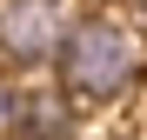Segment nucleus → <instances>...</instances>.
Masks as SVG:
<instances>
[{
  "label": "nucleus",
  "instance_id": "5",
  "mask_svg": "<svg viewBox=\"0 0 147 140\" xmlns=\"http://www.w3.org/2000/svg\"><path fill=\"white\" fill-rule=\"evenodd\" d=\"M134 13H140V27H147V0H134Z\"/></svg>",
  "mask_w": 147,
  "mask_h": 140
},
{
  "label": "nucleus",
  "instance_id": "2",
  "mask_svg": "<svg viewBox=\"0 0 147 140\" xmlns=\"http://www.w3.org/2000/svg\"><path fill=\"white\" fill-rule=\"evenodd\" d=\"M60 33H67L60 0H0V60L27 67V74L34 67H54Z\"/></svg>",
  "mask_w": 147,
  "mask_h": 140
},
{
  "label": "nucleus",
  "instance_id": "1",
  "mask_svg": "<svg viewBox=\"0 0 147 140\" xmlns=\"http://www.w3.org/2000/svg\"><path fill=\"white\" fill-rule=\"evenodd\" d=\"M54 67H60V87L74 100H120V93L140 87L147 54H140V40L120 27V20L87 13V20H67Z\"/></svg>",
  "mask_w": 147,
  "mask_h": 140
},
{
  "label": "nucleus",
  "instance_id": "3",
  "mask_svg": "<svg viewBox=\"0 0 147 140\" xmlns=\"http://www.w3.org/2000/svg\"><path fill=\"white\" fill-rule=\"evenodd\" d=\"M74 127H80V100L67 87H13L7 133H20V140H74Z\"/></svg>",
  "mask_w": 147,
  "mask_h": 140
},
{
  "label": "nucleus",
  "instance_id": "4",
  "mask_svg": "<svg viewBox=\"0 0 147 140\" xmlns=\"http://www.w3.org/2000/svg\"><path fill=\"white\" fill-rule=\"evenodd\" d=\"M7 107H13V87L0 80V133H7Z\"/></svg>",
  "mask_w": 147,
  "mask_h": 140
}]
</instances>
